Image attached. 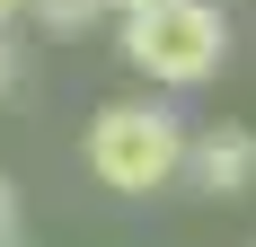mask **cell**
I'll return each instance as SVG.
<instances>
[{
    "label": "cell",
    "instance_id": "6da1fadb",
    "mask_svg": "<svg viewBox=\"0 0 256 247\" xmlns=\"http://www.w3.org/2000/svg\"><path fill=\"white\" fill-rule=\"evenodd\" d=\"M80 159H88V176H98V186H115V194H150V186H168V176L194 159V142L177 132V115H168V106L115 98V106H98V115H88Z\"/></svg>",
    "mask_w": 256,
    "mask_h": 247
},
{
    "label": "cell",
    "instance_id": "3957f363",
    "mask_svg": "<svg viewBox=\"0 0 256 247\" xmlns=\"http://www.w3.org/2000/svg\"><path fill=\"white\" fill-rule=\"evenodd\" d=\"M194 186L204 194H248L256 186V132L248 124H212V132H194Z\"/></svg>",
    "mask_w": 256,
    "mask_h": 247
},
{
    "label": "cell",
    "instance_id": "52a82bcc",
    "mask_svg": "<svg viewBox=\"0 0 256 247\" xmlns=\"http://www.w3.org/2000/svg\"><path fill=\"white\" fill-rule=\"evenodd\" d=\"M18 9H26V0H0V36H9V18H18Z\"/></svg>",
    "mask_w": 256,
    "mask_h": 247
},
{
    "label": "cell",
    "instance_id": "8992f818",
    "mask_svg": "<svg viewBox=\"0 0 256 247\" xmlns=\"http://www.w3.org/2000/svg\"><path fill=\"white\" fill-rule=\"evenodd\" d=\"M9 80H18V62H9V44H0V98H9Z\"/></svg>",
    "mask_w": 256,
    "mask_h": 247
},
{
    "label": "cell",
    "instance_id": "ba28073f",
    "mask_svg": "<svg viewBox=\"0 0 256 247\" xmlns=\"http://www.w3.org/2000/svg\"><path fill=\"white\" fill-rule=\"evenodd\" d=\"M115 9H124V18H142V9H159V0H115Z\"/></svg>",
    "mask_w": 256,
    "mask_h": 247
},
{
    "label": "cell",
    "instance_id": "7a4b0ae2",
    "mask_svg": "<svg viewBox=\"0 0 256 247\" xmlns=\"http://www.w3.org/2000/svg\"><path fill=\"white\" fill-rule=\"evenodd\" d=\"M221 53H230V26H221L212 0H159V9L124 18V62L150 71L159 88H194V80H212Z\"/></svg>",
    "mask_w": 256,
    "mask_h": 247
},
{
    "label": "cell",
    "instance_id": "277c9868",
    "mask_svg": "<svg viewBox=\"0 0 256 247\" xmlns=\"http://www.w3.org/2000/svg\"><path fill=\"white\" fill-rule=\"evenodd\" d=\"M98 9H115V0H36V18H44V26H88Z\"/></svg>",
    "mask_w": 256,
    "mask_h": 247
},
{
    "label": "cell",
    "instance_id": "5b68a950",
    "mask_svg": "<svg viewBox=\"0 0 256 247\" xmlns=\"http://www.w3.org/2000/svg\"><path fill=\"white\" fill-rule=\"evenodd\" d=\"M9 221H18V203H9V176H0V247H9Z\"/></svg>",
    "mask_w": 256,
    "mask_h": 247
}]
</instances>
